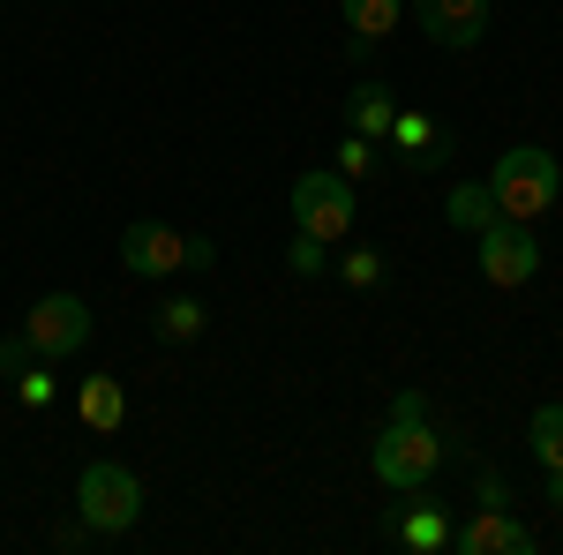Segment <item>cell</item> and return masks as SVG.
I'll return each mask as SVG.
<instances>
[{"label": "cell", "instance_id": "1", "mask_svg": "<svg viewBox=\"0 0 563 555\" xmlns=\"http://www.w3.org/2000/svg\"><path fill=\"white\" fill-rule=\"evenodd\" d=\"M488 196H496V218L541 225L563 196V166L541 143H511V151H496V166H488Z\"/></svg>", "mask_w": 563, "mask_h": 555}, {"label": "cell", "instance_id": "2", "mask_svg": "<svg viewBox=\"0 0 563 555\" xmlns=\"http://www.w3.org/2000/svg\"><path fill=\"white\" fill-rule=\"evenodd\" d=\"M218 248L203 233H180L166 218H129L121 225V270L129 278H174V270H211Z\"/></svg>", "mask_w": 563, "mask_h": 555}, {"label": "cell", "instance_id": "3", "mask_svg": "<svg viewBox=\"0 0 563 555\" xmlns=\"http://www.w3.org/2000/svg\"><path fill=\"white\" fill-rule=\"evenodd\" d=\"M76 518H84L98 541H121L143 525V480H135L121 458H90L76 473Z\"/></svg>", "mask_w": 563, "mask_h": 555}, {"label": "cell", "instance_id": "4", "mask_svg": "<svg viewBox=\"0 0 563 555\" xmlns=\"http://www.w3.org/2000/svg\"><path fill=\"white\" fill-rule=\"evenodd\" d=\"M435 466H443V435L429 421H384V435L368 443V473L398 496H421L435 480Z\"/></svg>", "mask_w": 563, "mask_h": 555}, {"label": "cell", "instance_id": "5", "mask_svg": "<svg viewBox=\"0 0 563 555\" xmlns=\"http://www.w3.org/2000/svg\"><path fill=\"white\" fill-rule=\"evenodd\" d=\"M361 225V188H353L339 166H316L294 180V233H316V241H353Z\"/></svg>", "mask_w": 563, "mask_h": 555}, {"label": "cell", "instance_id": "6", "mask_svg": "<svg viewBox=\"0 0 563 555\" xmlns=\"http://www.w3.org/2000/svg\"><path fill=\"white\" fill-rule=\"evenodd\" d=\"M541 278V225H511V218H496L488 233H481V286H496V293H519Z\"/></svg>", "mask_w": 563, "mask_h": 555}, {"label": "cell", "instance_id": "7", "mask_svg": "<svg viewBox=\"0 0 563 555\" xmlns=\"http://www.w3.org/2000/svg\"><path fill=\"white\" fill-rule=\"evenodd\" d=\"M23 338H31V353H45V360L84 353L90 345V300L84 293H38L31 315H23Z\"/></svg>", "mask_w": 563, "mask_h": 555}, {"label": "cell", "instance_id": "8", "mask_svg": "<svg viewBox=\"0 0 563 555\" xmlns=\"http://www.w3.org/2000/svg\"><path fill=\"white\" fill-rule=\"evenodd\" d=\"M451 548L459 555H541V533L511 503H474L466 525H451Z\"/></svg>", "mask_w": 563, "mask_h": 555}, {"label": "cell", "instance_id": "9", "mask_svg": "<svg viewBox=\"0 0 563 555\" xmlns=\"http://www.w3.org/2000/svg\"><path fill=\"white\" fill-rule=\"evenodd\" d=\"M390 158H398V166L406 173H435L443 166V158H451V151H459V129H451V121H435V113H413V106H398V113H390Z\"/></svg>", "mask_w": 563, "mask_h": 555}, {"label": "cell", "instance_id": "10", "mask_svg": "<svg viewBox=\"0 0 563 555\" xmlns=\"http://www.w3.org/2000/svg\"><path fill=\"white\" fill-rule=\"evenodd\" d=\"M421 8V38L443 53H474L496 23V0H413Z\"/></svg>", "mask_w": 563, "mask_h": 555}, {"label": "cell", "instance_id": "11", "mask_svg": "<svg viewBox=\"0 0 563 555\" xmlns=\"http://www.w3.org/2000/svg\"><path fill=\"white\" fill-rule=\"evenodd\" d=\"M390 541H398L406 555H443L451 548V511L429 503V488H421V503H406V511L390 518Z\"/></svg>", "mask_w": 563, "mask_h": 555}, {"label": "cell", "instance_id": "12", "mask_svg": "<svg viewBox=\"0 0 563 555\" xmlns=\"http://www.w3.org/2000/svg\"><path fill=\"white\" fill-rule=\"evenodd\" d=\"M526 451H533V466H541L549 503H563V406H541V413H533V428H526Z\"/></svg>", "mask_w": 563, "mask_h": 555}, {"label": "cell", "instance_id": "13", "mask_svg": "<svg viewBox=\"0 0 563 555\" xmlns=\"http://www.w3.org/2000/svg\"><path fill=\"white\" fill-rule=\"evenodd\" d=\"M76 413H84L90 435H113V428L129 421V390H121V376H84V384H76Z\"/></svg>", "mask_w": 563, "mask_h": 555}, {"label": "cell", "instance_id": "14", "mask_svg": "<svg viewBox=\"0 0 563 555\" xmlns=\"http://www.w3.org/2000/svg\"><path fill=\"white\" fill-rule=\"evenodd\" d=\"M339 8H346V31H353V60L376 53V45L406 23V0H339Z\"/></svg>", "mask_w": 563, "mask_h": 555}, {"label": "cell", "instance_id": "15", "mask_svg": "<svg viewBox=\"0 0 563 555\" xmlns=\"http://www.w3.org/2000/svg\"><path fill=\"white\" fill-rule=\"evenodd\" d=\"M390 113H398V98H390V84H368V76H361V84L346 90V129H353V135L384 143V135H390Z\"/></svg>", "mask_w": 563, "mask_h": 555}, {"label": "cell", "instance_id": "16", "mask_svg": "<svg viewBox=\"0 0 563 555\" xmlns=\"http://www.w3.org/2000/svg\"><path fill=\"white\" fill-rule=\"evenodd\" d=\"M443 218H451V225H459V233H488V225H496V196H488V180H459V188H451V196H443Z\"/></svg>", "mask_w": 563, "mask_h": 555}, {"label": "cell", "instance_id": "17", "mask_svg": "<svg viewBox=\"0 0 563 555\" xmlns=\"http://www.w3.org/2000/svg\"><path fill=\"white\" fill-rule=\"evenodd\" d=\"M151 331H158V345H196L203 331H211V308L180 293V300H166V308L151 315Z\"/></svg>", "mask_w": 563, "mask_h": 555}, {"label": "cell", "instance_id": "18", "mask_svg": "<svg viewBox=\"0 0 563 555\" xmlns=\"http://www.w3.org/2000/svg\"><path fill=\"white\" fill-rule=\"evenodd\" d=\"M8 384H15V406H23V413H53V406H60V368H53V360H23Z\"/></svg>", "mask_w": 563, "mask_h": 555}, {"label": "cell", "instance_id": "19", "mask_svg": "<svg viewBox=\"0 0 563 555\" xmlns=\"http://www.w3.org/2000/svg\"><path fill=\"white\" fill-rule=\"evenodd\" d=\"M331 270L346 278L353 293H376V286H384V278H390V263L376 256V248H346V256H331Z\"/></svg>", "mask_w": 563, "mask_h": 555}, {"label": "cell", "instance_id": "20", "mask_svg": "<svg viewBox=\"0 0 563 555\" xmlns=\"http://www.w3.org/2000/svg\"><path fill=\"white\" fill-rule=\"evenodd\" d=\"M286 270H294V278H323V270H331V241L294 233V241H286Z\"/></svg>", "mask_w": 563, "mask_h": 555}, {"label": "cell", "instance_id": "21", "mask_svg": "<svg viewBox=\"0 0 563 555\" xmlns=\"http://www.w3.org/2000/svg\"><path fill=\"white\" fill-rule=\"evenodd\" d=\"M376 166H384V158H376V143L346 129V143H339V173H346V180H368Z\"/></svg>", "mask_w": 563, "mask_h": 555}, {"label": "cell", "instance_id": "22", "mask_svg": "<svg viewBox=\"0 0 563 555\" xmlns=\"http://www.w3.org/2000/svg\"><path fill=\"white\" fill-rule=\"evenodd\" d=\"M23 360H45V353H31V338H23V331H0V384H8Z\"/></svg>", "mask_w": 563, "mask_h": 555}, {"label": "cell", "instance_id": "23", "mask_svg": "<svg viewBox=\"0 0 563 555\" xmlns=\"http://www.w3.org/2000/svg\"><path fill=\"white\" fill-rule=\"evenodd\" d=\"M390 421H429V390H398L390 398Z\"/></svg>", "mask_w": 563, "mask_h": 555}, {"label": "cell", "instance_id": "24", "mask_svg": "<svg viewBox=\"0 0 563 555\" xmlns=\"http://www.w3.org/2000/svg\"><path fill=\"white\" fill-rule=\"evenodd\" d=\"M53 541H60V548H68V555H76V548H90V541H98V533H90V525H84V518H68V525H60V533H53Z\"/></svg>", "mask_w": 563, "mask_h": 555}, {"label": "cell", "instance_id": "25", "mask_svg": "<svg viewBox=\"0 0 563 555\" xmlns=\"http://www.w3.org/2000/svg\"><path fill=\"white\" fill-rule=\"evenodd\" d=\"M556 518H563V503H556ZM556 533H563V525H556Z\"/></svg>", "mask_w": 563, "mask_h": 555}]
</instances>
